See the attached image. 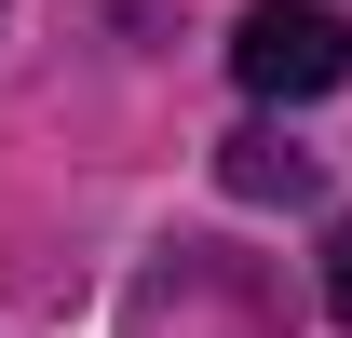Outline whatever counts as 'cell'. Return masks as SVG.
I'll use <instances>...</instances> for the list:
<instances>
[{
    "instance_id": "6da1fadb",
    "label": "cell",
    "mask_w": 352,
    "mask_h": 338,
    "mask_svg": "<svg viewBox=\"0 0 352 338\" xmlns=\"http://www.w3.org/2000/svg\"><path fill=\"white\" fill-rule=\"evenodd\" d=\"M230 82L258 95V109L339 95V82H352V14H325V0H258V14L230 27Z\"/></svg>"
},
{
    "instance_id": "7a4b0ae2",
    "label": "cell",
    "mask_w": 352,
    "mask_h": 338,
    "mask_svg": "<svg viewBox=\"0 0 352 338\" xmlns=\"http://www.w3.org/2000/svg\"><path fill=\"white\" fill-rule=\"evenodd\" d=\"M217 176H230V190H244V203H298V190H311V149H285V135H230V149H217Z\"/></svg>"
},
{
    "instance_id": "3957f363",
    "label": "cell",
    "mask_w": 352,
    "mask_h": 338,
    "mask_svg": "<svg viewBox=\"0 0 352 338\" xmlns=\"http://www.w3.org/2000/svg\"><path fill=\"white\" fill-rule=\"evenodd\" d=\"M325 311H339V325H352V216H339V230H325Z\"/></svg>"
}]
</instances>
